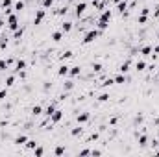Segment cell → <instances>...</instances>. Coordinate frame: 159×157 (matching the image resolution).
I'll list each match as a JSON object with an SVG mask.
<instances>
[{
	"label": "cell",
	"mask_w": 159,
	"mask_h": 157,
	"mask_svg": "<svg viewBox=\"0 0 159 157\" xmlns=\"http://www.w3.org/2000/svg\"><path fill=\"white\" fill-rule=\"evenodd\" d=\"M111 17H113L111 9H102V13H100V19H98V30H107Z\"/></svg>",
	"instance_id": "6da1fadb"
},
{
	"label": "cell",
	"mask_w": 159,
	"mask_h": 157,
	"mask_svg": "<svg viewBox=\"0 0 159 157\" xmlns=\"http://www.w3.org/2000/svg\"><path fill=\"white\" fill-rule=\"evenodd\" d=\"M98 35H100V30H89L87 33L83 35L81 43H83V45H91V43H94V41L98 39Z\"/></svg>",
	"instance_id": "7a4b0ae2"
},
{
	"label": "cell",
	"mask_w": 159,
	"mask_h": 157,
	"mask_svg": "<svg viewBox=\"0 0 159 157\" xmlns=\"http://www.w3.org/2000/svg\"><path fill=\"white\" fill-rule=\"evenodd\" d=\"M7 28L11 30V31H15V30L19 28V19H17V15H15V13L7 15Z\"/></svg>",
	"instance_id": "3957f363"
},
{
	"label": "cell",
	"mask_w": 159,
	"mask_h": 157,
	"mask_svg": "<svg viewBox=\"0 0 159 157\" xmlns=\"http://www.w3.org/2000/svg\"><path fill=\"white\" fill-rule=\"evenodd\" d=\"M45 17H46V11H45V9H37V11H35V17H34V24L39 26L41 22H43Z\"/></svg>",
	"instance_id": "277c9868"
},
{
	"label": "cell",
	"mask_w": 159,
	"mask_h": 157,
	"mask_svg": "<svg viewBox=\"0 0 159 157\" xmlns=\"http://www.w3.org/2000/svg\"><path fill=\"white\" fill-rule=\"evenodd\" d=\"M61 118H63V111H61V109H56L54 113L50 115V122H52V124H57Z\"/></svg>",
	"instance_id": "5b68a950"
},
{
	"label": "cell",
	"mask_w": 159,
	"mask_h": 157,
	"mask_svg": "<svg viewBox=\"0 0 159 157\" xmlns=\"http://www.w3.org/2000/svg\"><path fill=\"white\" fill-rule=\"evenodd\" d=\"M148 13H150V9H148V7H143V9H141V15H139V20H137V22H139V24H146Z\"/></svg>",
	"instance_id": "8992f818"
},
{
	"label": "cell",
	"mask_w": 159,
	"mask_h": 157,
	"mask_svg": "<svg viewBox=\"0 0 159 157\" xmlns=\"http://www.w3.org/2000/svg\"><path fill=\"white\" fill-rule=\"evenodd\" d=\"M24 68H26V61L24 59H19L17 63H15V74H20V72H24Z\"/></svg>",
	"instance_id": "52a82bcc"
},
{
	"label": "cell",
	"mask_w": 159,
	"mask_h": 157,
	"mask_svg": "<svg viewBox=\"0 0 159 157\" xmlns=\"http://www.w3.org/2000/svg\"><path fill=\"white\" fill-rule=\"evenodd\" d=\"M85 9H87V4L85 2H78L76 4V11H74V13H76V17H81L83 13H85Z\"/></svg>",
	"instance_id": "ba28073f"
},
{
	"label": "cell",
	"mask_w": 159,
	"mask_h": 157,
	"mask_svg": "<svg viewBox=\"0 0 159 157\" xmlns=\"http://www.w3.org/2000/svg\"><path fill=\"white\" fill-rule=\"evenodd\" d=\"M69 70H70V67H69V65H61V67H59V70H57V76H59V78L67 76V74H69Z\"/></svg>",
	"instance_id": "9c48e42d"
},
{
	"label": "cell",
	"mask_w": 159,
	"mask_h": 157,
	"mask_svg": "<svg viewBox=\"0 0 159 157\" xmlns=\"http://www.w3.org/2000/svg\"><path fill=\"white\" fill-rule=\"evenodd\" d=\"M22 35H24V30H22V28H17V30L13 31V39H15V41H20V39H22Z\"/></svg>",
	"instance_id": "30bf717a"
},
{
	"label": "cell",
	"mask_w": 159,
	"mask_h": 157,
	"mask_svg": "<svg viewBox=\"0 0 159 157\" xmlns=\"http://www.w3.org/2000/svg\"><path fill=\"white\" fill-rule=\"evenodd\" d=\"M116 9H119V13H126V9H128V2H126V0H124V2H122V0H120V2H119V6H116Z\"/></svg>",
	"instance_id": "8fae6325"
},
{
	"label": "cell",
	"mask_w": 159,
	"mask_h": 157,
	"mask_svg": "<svg viewBox=\"0 0 159 157\" xmlns=\"http://www.w3.org/2000/svg\"><path fill=\"white\" fill-rule=\"evenodd\" d=\"M70 30H72V22H69V20H65V22L61 24V31H63V33H69Z\"/></svg>",
	"instance_id": "7c38bea8"
},
{
	"label": "cell",
	"mask_w": 159,
	"mask_h": 157,
	"mask_svg": "<svg viewBox=\"0 0 159 157\" xmlns=\"http://www.w3.org/2000/svg\"><path fill=\"white\" fill-rule=\"evenodd\" d=\"M113 80H115V83H119V85H124V83H126V76L122 74V72H120V74H116Z\"/></svg>",
	"instance_id": "4fadbf2b"
},
{
	"label": "cell",
	"mask_w": 159,
	"mask_h": 157,
	"mask_svg": "<svg viewBox=\"0 0 159 157\" xmlns=\"http://www.w3.org/2000/svg\"><path fill=\"white\" fill-rule=\"evenodd\" d=\"M135 70H137V72H143V70H146V63H144L143 59H141V61H137V63H135Z\"/></svg>",
	"instance_id": "5bb4252c"
},
{
	"label": "cell",
	"mask_w": 159,
	"mask_h": 157,
	"mask_svg": "<svg viewBox=\"0 0 159 157\" xmlns=\"http://www.w3.org/2000/svg\"><path fill=\"white\" fill-rule=\"evenodd\" d=\"M78 124H85L87 120H89V113H81V115H78Z\"/></svg>",
	"instance_id": "9a60e30c"
},
{
	"label": "cell",
	"mask_w": 159,
	"mask_h": 157,
	"mask_svg": "<svg viewBox=\"0 0 159 157\" xmlns=\"http://www.w3.org/2000/svg\"><path fill=\"white\" fill-rule=\"evenodd\" d=\"M63 39V31L59 30V31H54V33H52V41H54V43H59V41Z\"/></svg>",
	"instance_id": "2e32d148"
},
{
	"label": "cell",
	"mask_w": 159,
	"mask_h": 157,
	"mask_svg": "<svg viewBox=\"0 0 159 157\" xmlns=\"http://www.w3.org/2000/svg\"><path fill=\"white\" fill-rule=\"evenodd\" d=\"M130 65H131V63H130V61H124V63H122V65L119 67V70L122 72V74H126V72H128V70H130Z\"/></svg>",
	"instance_id": "e0dca14e"
},
{
	"label": "cell",
	"mask_w": 159,
	"mask_h": 157,
	"mask_svg": "<svg viewBox=\"0 0 159 157\" xmlns=\"http://www.w3.org/2000/svg\"><path fill=\"white\" fill-rule=\"evenodd\" d=\"M7 43H9V37H6V35H0V50H4V48L7 46Z\"/></svg>",
	"instance_id": "ac0fdd59"
},
{
	"label": "cell",
	"mask_w": 159,
	"mask_h": 157,
	"mask_svg": "<svg viewBox=\"0 0 159 157\" xmlns=\"http://www.w3.org/2000/svg\"><path fill=\"white\" fill-rule=\"evenodd\" d=\"M80 72H81V68L80 67H70V70H69V74L74 78V76H80Z\"/></svg>",
	"instance_id": "d6986e66"
},
{
	"label": "cell",
	"mask_w": 159,
	"mask_h": 157,
	"mask_svg": "<svg viewBox=\"0 0 159 157\" xmlns=\"http://www.w3.org/2000/svg\"><path fill=\"white\" fill-rule=\"evenodd\" d=\"M141 54H143V56H152V46H148V45L143 46V48H141Z\"/></svg>",
	"instance_id": "ffe728a7"
},
{
	"label": "cell",
	"mask_w": 159,
	"mask_h": 157,
	"mask_svg": "<svg viewBox=\"0 0 159 157\" xmlns=\"http://www.w3.org/2000/svg\"><path fill=\"white\" fill-rule=\"evenodd\" d=\"M15 142L17 144H26L28 142V137H26V135H19V137L15 139Z\"/></svg>",
	"instance_id": "44dd1931"
},
{
	"label": "cell",
	"mask_w": 159,
	"mask_h": 157,
	"mask_svg": "<svg viewBox=\"0 0 159 157\" xmlns=\"http://www.w3.org/2000/svg\"><path fill=\"white\" fill-rule=\"evenodd\" d=\"M15 85V76H7L6 78V87H13Z\"/></svg>",
	"instance_id": "7402d4cb"
},
{
	"label": "cell",
	"mask_w": 159,
	"mask_h": 157,
	"mask_svg": "<svg viewBox=\"0 0 159 157\" xmlns=\"http://www.w3.org/2000/svg\"><path fill=\"white\" fill-rule=\"evenodd\" d=\"M31 113H34L35 117H37V115L43 113V107H41V106H34V107H31Z\"/></svg>",
	"instance_id": "603a6c76"
},
{
	"label": "cell",
	"mask_w": 159,
	"mask_h": 157,
	"mask_svg": "<svg viewBox=\"0 0 159 157\" xmlns=\"http://www.w3.org/2000/svg\"><path fill=\"white\" fill-rule=\"evenodd\" d=\"M13 9H15V11H22V9H24V2H22V0H20V2H17V4L13 6Z\"/></svg>",
	"instance_id": "cb8c5ba5"
},
{
	"label": "cell",
	"mask_w": 159,
	"mask_h": 157,
	"mask_svg": "<svg viewBox=\"0 0 159 157\" xmlns=\"http://www.w3.org/2000/svg\"><path fill=\"white\" fill-rule=\"evenodd\" d=\"M115 83V80L113 78H107V80H104V83H102V87H111Z\"/></svg>",
	"instance_id": "d4e9b609"
},
{
	"label": "cell",
	"mask_w": 159,
	"mask_h": 157,
	"mask_svg": "<svg viewBox=\"0 0 159 157\" xmlns=\"http://www.w3.org/2000/svg\"><path fill=\"white\" fill-rule=\"evenodd\" d=\"M34 153H35L37 157H41V155H43V153H45V150H43V148H41V146H35V148H34Z\"/></svg>",
	"instance_id": "484cf974"
},
{
	"label": "cell",
	"mask_w": 159,
	"mask_h": 157,
	"mask_svg": "<svg viewBox=\"0 0 159 157\" xmlns=\"http://www.w3.org/2000/svg\"><path fill=\"white\" fill-rule=\"evenodd\" d=\"M54 111H56V107H54V106H48V107L45 109V115H46V117L50 118V115H52V113H54Z\"/></svg>",
	"instance_id": "4316f807"
},
{
	"label": "cell",
	"mask_w": 159,
	"mask_h": 157,
	"mask_svg": "<svg viewBox=\"0 0 159 157\" xmlns=\"http://www.w3.org/2000/svg\"><path fill=\"white\" fill-rule=\"evenodd\" d=\"M35 146H37V142H35V141H30V139H28V142H26V148H28V150H34Z\"/></svg>",
	"instance_id": "83f0119b"
},
{
	"label": "cell",
	"mask_w": 159,
	"mask_h": 157,
	"mask_svg": "<svg viewBox=\"0 0 159 157\" xmlns=\"http://www.w3.org/2000/svg\"><path fill=\"white\" fill-rule=\"evenodd\" d=\"M70 57H74V54L70 50H67V52H63V56H61V59H70Z\"/></svg>",
	"instance_id": "f1b7e54d"
},
{
	"label": "cell",
	"mask_w": 159,
	"mask_h": 157,
	"mask_svg": "<svg viewBox=\"0 0 159 157\" xmlns=\"http://www.w3.org/2000/svg\"><path fill=\"white\" fill-rule=\"evenodd\" d=\"M54 153L56 155H63V153H65V146H57V148L54 150Z\"/></svg>",
	"instance_id": "f546056e"
},
{
	"label": "cell",
	"mask_w": 159,
	"mask_h": 157,
	"mask_svg": "<svg viewBox=\"0 0 159 157\" xmlns=\"http://www.w3.org/2000/svg\"><path fill=\"white\" fill-rule=\"evenodd\" d=\"M9 65H7V61L6 59H0V72H2V70H6Z\"/></svg>",
	"instance_id": "4dcf8cb0"
},
{
	"label": "cell",
	"mask_w": 159,
	"mask_h": 157,
	"mask_svg": "<svg viewBox=\"0 0 159 157\" xmlns=\"http://www.w3.org/2000/svg\"><path fill=\"white\" fill-rule=\"evenodd\" d=\"M109 100V94L107 92H104V94H100V96H98V102H107Z\"/></svg>",
	"instance_id": "1f68e13d"
},
{
	"label": "cell",
	"mask_w": 159,
	"mask_h": 157,
	"mask_svg": "<svg viewBox=\"0 0 159 157\" xmlns=\"http://www.w3.org/2000/svg\"><path fill=\"white\" fill-rule=\"evenodd\" d=\"M139 144H141V146H146V144H148L146 135H141V137H139Z\"/></svg>",
	"instance_id": "d6a6232c"
},
{
	"label": "cell",
	"mask_w": 159,
	"mask_h": 157,
	"mask_svg": "<svg viewBox=\"0 0 159 157\" xmlns=\"http://www.w3.org/2000/svg\"><path fill=\"white\" fill-rule=\"evenodd\" d=\"M70 135H72V137H78V135H81V128H74V129L70 131Z\"/></svg>",
	"instance_id": "836d02e7"
},
{
	"label": "cell",
	"mask_w": 159,
	"mask_h": 157,
	"mask_svg": "<svg viewBox=\"0 0 159 157\" xmlns=\"http://www.w3.org/2000/svg\"><path fill=\"white\" fill-rule=\"evenodd\" d=\"M102 68H104V67H102V63H94V65H93V70H94V72H100Z\"/></svg>",
	"instance_id": "e575fe53"
},
{
	"label": "cell",
	"mask_w": 159,
	"mask_h": 157,
	"mask_svg": "<svg viewBox=\"0 0 159 157\" xmlns=\"http://www.w3.org/2000/svg\"><path fill=\"white\" fill-rule=\"evenodd\" d=\"M2 7H4V9L11 7V0H2Z\"/></svg>",
	"instance_id": "d590c367"
},
{
	"label": "cell",
	"mask_w": 159,
	"mask_h": 157,
	"mask_svg": "<svg viewBox=\"0 0 159 157\" xmlns=\"http://www.w3.org/2000/svg\"><path fill=\"white\" fill-rule=\"evenodd\" d=\"M54 2H56V0H43V7H50Z\"/></svg>",
	"instance_id": "8d00e7d4"
},
{
	"label": "cell",
	"mask_w": 159,
	"mask_h": 157,
	"mask_svg": "<svg viewBox=\"0 0 159 157\" xmlns=\"http://www.w3.org/2000/svg\"><path fill=\"white\" fill-rule=\"evenodd\" d=\"M72 87H74V81H65V89L67 91H70Z\"/></svg>",
	"instance_id": "74e56055"
},
{
	"label": "cell",
	"mask_w": 159,
	"mask_h": 157,
	"mask_svg": "<svg viewBox=\"0 0 159 157\" xmlns=\"http://www.w3.org/2000/svg\"><path fill=\"white\" fill-rule=\"evenodd\" d=\"M4 98H7V91H6V89L0 91V100H4Z\"/></svg>",
	"instance_id": "f35d334b"
},
{
	"label": "cell",
	"mask_w": 159,
	"mask_h": 157,
	"mask_svg": "<svg viewBox=\"0 0 159 157\" xmlns=\"http://www.w3.org/2000/svg\"><path fill=\"white\" fill-rule=\"evenodd\" d=\"M152 52H154V54H155V56H159V45H155V46L152 48Z\"/></svg>",
	"instance_id": "ab89813d"
},
{
	"label": "cell",
	"mask_w": 159,
	"mask_h": 157,
	"mask_svg": "<svg viewBox=\"0 0 159 157\" xmlns=\"http://www.w3.org/2000/svg\"><path fill=\"white\" fill-rule=\"evenodd\" d=\"M80 155H91V150H81Z\"/></svg>",
	"instance_id": "60d3db41"
},
{
	"label": "cell",
	"mask_w": 159,
	"mask_h": 157,
	"mask_svg": "<svg viewBox=\"0 0 159 157\" xmlns=\"http://www.w3.org/2000/svg\"><path fill=\"white\" fill-rule=\"evenodd\" d=\"M91 155H102L100 150H91Z\"/></svg>",
	"instance_id": "b9f144b4"
},
{
	"label": "cell",
	"mask_w": 159,
	"mask_h": 157,
	"mask_svg": "<svg viewBox=\"0 0 159 157\" xmlns=\"http://www.w3.org/2000/svg\"><path fill=\"white\" fill-rule=\"evenodd\" d=\"M154 19H159V6L155 7V11H154Z\"/></svg>",
	"instance_id": "7bdbcfd3"
},
{
	"label": "cell",
	"mask_w": 159,
	"mask_h": 157,
	"mask_svg": "<svg viewBox=\"0 0 159 157\" xmlns=\"http://www.w3.org/2000/svg\"><path fill=\"white\" fill-rule=\"evenodd\" d=\"M2 26H4V20H2V19H0V28H2Z\"/></svg>",
	"instance_id": "ee69618b"
},
{
	"label": "cell",
	"mask_w": 159,
	"mask_h": 157,
	"mask_svg": "<svg viewBox=\"0 0 159 157\" xmlns=\"http://www.w3.org/2000/svg\"><path fill=\"white\" fill-rule=\"evenodd\" d=\"M157 39H159V31H157Z\"/></svg>",
	"instance_id": "f6af8a7d"
},
{
	"label": "cell",
	"mask_w": 159,
	"mask_h": 157,
	"mask_svg": "<svg viewBox=\"0 0 159 157\" xmlns=\"http://www.w3.org/2000/svg\"><path fill=\"white\" fill-rule=\"evenodd\" d=\"M115 2H120V0H115Z\"/></svg>",
	"instance_id": "bcb514c9"
}]
</instances>
